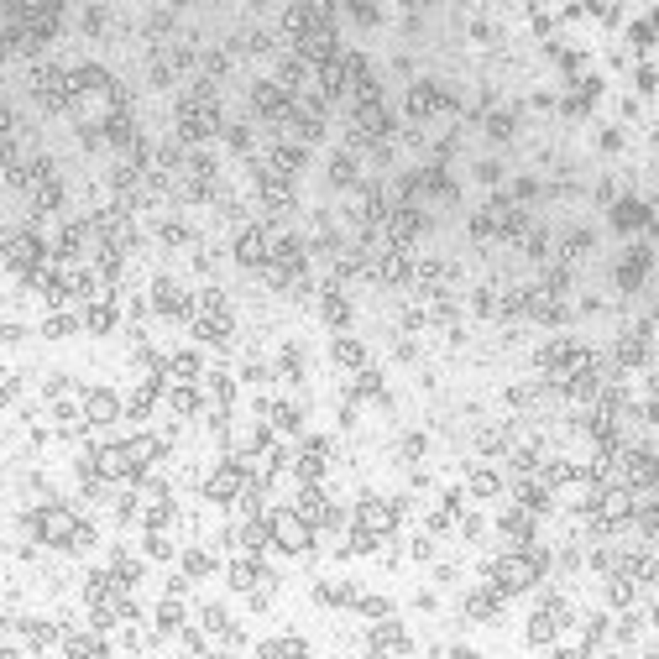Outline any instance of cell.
I'll return each instance as SVG.
<instances>
[{
  "label": "cell",
  "mask_w": 659,
  "mask_h": 659,
  "mask_svg": "<svg viewBox=\"0 0 659 659\" xmlns=\"http://www.w3.org/2000/svg\"><path fill=\"white\" fill-rule=\"evenodd\" d=\"M408 110H413V115H435V110H445V89H435V84H413V89H408Z\"/></svg>",
  "instance_id": "obj_1"
},
{
  "label": "cell",
  "mask_w": 659,
  "mask_h": 659,
  "mask_svg": "<svg viewBox=\"0 0 659 659\" xmlns=\"http://www.w3.org/2000/svg\"><path fill=\"white\" fill-rule=\"evenodd\" d=\"M110 84V74L100 69V63H79V69L69 74V89H79V94H89V89H105Z\"/></svg>",
  "instance_id": "obj_2"
},
{
  "label": "cell",
  "mask_w": 659,
  "mask_h": 659,
  "mask_svg": "<svg viewBox=\"0 0 659 659\" xmlns=\"http://www.w3.org/2000/svg\"><path fill=\"white\" fill-rule=\"evenodd\" d=\"M492 575H497V581H503L508 591H518V586H529L534 565H529V560H503V565H492Z\"/></svg>",
  "instance_id": "obj_3"
},
{
  "label": "cell",
  "mask_w": 659,
  "mask_h": 659,
  "mask_svg": "<svg viewBox=\"0 0 659 659\" xmlns=\"http://www.w3.org/2000/svg\"><path fill=\"white\" fill-rule=\"evenodd\" d=\"M6 262H16V267H32V262H42V241L37 236H16L6 246Z\"/></svg>",
  "instance_id": "obj_4"
},
{
  "label": "cell",
  "mask_w": 659,
  "mask_h": 659,
  "mask_svg": "<svg viewBox=\"0 0 659 659\" xmlns=\"http://www.w3.org/2000/svg\"><path fill=\"white\" fill-rule=\"evenodd\" d=\"M236 257H241V262H262V236H257V231L241 236V241H236Z\"/></svg>",
  "instance_id": "obj_5"
},
{
  "label": "cell",
  "mask_w": 659,
  "mask_h": 659,
  "mask_svg": "<svg viewBox=\"0 0 659 659\" xmlns=\"http://www.w3.org/2000/svg\"><path fill=\"white\" fill-rule=\"evenodd\" d=\"M115 413V398L110 393H89V419H110Z\"/></svg>",
  "instance_id": "obj_6"
},
{
  "label": "cell",
  "mask_w": 659,
  "mask_h": 659,
  "mask_svg": "<svg viewBox=\"0 0 659 659\" xmlns=\"http://www.w3.org/2000/svg\"><path fill=\"white\" fill-rule=\"evenodd\" d=\"M277 539L288 544V549H299L304 544V529H299V523H288V518H277Z\"/></svg>",
  "instance_id": "obj_7"
},
{
  "label": "cell",
  "mask_w": 659,
  "mask_h": 659,
  "mask_svg": "<svg viewBox=\"0 0 659 659\" xmlns=\"http://www.w3.org/2000/svg\"><path fill=\"white\" fill-rule=\"evenodd\" d=\"M79 26H89V32H100V26H110V11H105V6H89L84 16H79Z\"/></svg>",
  "instance_id": "obj_8"
},
{
  "label": "cell",
  "mask_w": 659,
  "mask_h": 659,
  "mask_svg": "<svg viewBox=\"0 0 659 659\" xmlns=\"http://www.w3.org/2000/svg\"><path fill=\"white\" fill-rule=\"evenodd\" d=\"M335 178H340V183L356 178V163H351V157H335Z\"/></svg>",
  "instance_id": "obj_9"
},
{
  "label": "cell",
  "mask_w": 659,
  "mask_h": 659,
  "mask_svg": "<svg viewBox=\"0 0 659 659\" xmlns=\"http://www.w3.org/2000/svg\"><path fill=\"white\" fill-rule=\"evenodd\" d=\"M335 356H340V361H356L361 345H356V340H340V345H335Z\"/></svg>",
  "instance_id": "obj_10"
},
{
  "label": "cell",
  "mask_w": 659,
  "mask_h": 659,
  "mask_svg": "<svg viewBox=\"0 0 659 659\" xmlns=\"http://www.w3.org/2000/svg\"><path fill=\"white\" fill-rule=\"evenodd\" d=\"M361 612H372V617H382V612H387V602H382V597H367V602H361Z\"/></svg>",
  "instance_id": "obj_11"
},
{
  "label": "cell",
  "mask_w": 659,
  "mask_h": 659,
  "mask_svg": "<svg viewBox=\"0 0 659 659\" xmlns=\"http://www.w3.org/2000/svg\"><path fill=\"white\" fill-rule=\"evenodd\" d=\"M654 26H659V11H654Z\"/></svg>",
  "instance_id": "obj_12"
}]
</instances>
